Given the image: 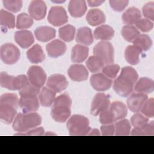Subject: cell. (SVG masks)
<instances>
[{
	"mask_svg": "<svg viewBox=\"0 0 154 154\" xmlns=\"http://www.w3.org/2000/svg\"><path fill=\"white\" fill-rule=\"evenodd\" d=\"M138 29L132 25H125L122 29V35L123 37L128 42H133L139 35Z\"/></svg>",
	"mask_w": 154,
	"mask_h": 154,
	"instance_id": "obj_34",
	"label": "cell"
},
{
	"mask_svg": "<svg viewBox=\"0 0 154 154\" xmlns=\"http://www.w3.org/2000/svg\"><path fill=\"white\" fill-rule=\"evenodd\" d=\"M147 99V96L144 93H134L131 95L128 100L127 103L129 109L133 112L140 111L144 103Z\"/></svg>",
	"mask_w": 154,
	"mask_h": 154,
	"instance_id": "obj_15",
	"label": "cell"
},
{
	"mask_svg": "<svg viewBox=\"0 0 154 154\" xmlns=\"http://www.w3.org/2000/svg\"><path fill=\"white\" fill-rule=\"evenodd\" d=\"M44 134V129L42 127L34 128L29 130L25 132H19L14 135H43Z\"/></svg>",
	"mask_w": 154,
	"mask_h": 154,
	"instance_id": "obj_49",
	"label": "cell"
},
{
	"mask_svg": "<svg viewBox=\"0 0 154 154\" xmlns=\"http://www.w3.org/2000/svg\"><path fill=\"white\" fill-rule=\"evenodd\" d=\"M56 92L52 90L43 87L39 93V100L42 106L48 107L52 105L55 99Z\"/></svg>",
	"mask_w": 154,
	"mask_h": 154,
	"instance_id": "obj_30",
	"label": "cell"
},
{
	"mask_svg": "<svg viewBox=\"0 0 154 154\" xmlns=\"http://www.w3.org/2000/svg\"><path fill=\"white\" fill-rule=\"evenodd\" d=\"M59 36L63 40L69 42L73 40L75 28L71 25H66L59 29Z\"/></svg>",
	"mask_w": 154,
	"mask_h": 154,
	"instance_id": "obj_35",
	"label": "cell"
},
{
	"mask_svg": "<svg viewBox=\"0 0 154 154\" xmlns=\"http://www.w3.org/2000/svg\"><path fill=\"white\" fill-rule=\"evenodd\" d=\"M143 14L149 20H154V2H150L146 4L143 7Z\"/></svg>",
	"mask_w": 154,
	"mask_h": 154,
	"instance_id": "obj_47",
	"label": "cell"
},
{
	"mask_svg": "<svg viewBox=\"0 0 154 154\" xmlns=\"http://www.w3.org/2000/svg\"><path fill=\"white\" fill-rule=\"evenodd\" d=\"M138 75L132 67L127 66L122 69L119 77L113 84L114 91L122 97H127L132 93L134 84L137 81Z\"/></svg>",
	"mask_w": 154,
	"mask_h": 154,
	"instance_id": "obj_1",
	"label": "cell"
},
{
	"mask_svg": "<svg viewBox=\"0 0 154 154\" xmlns=\"http://www.w3.org/2000/svg\"><path fill=\"white\" fill-rule=\"evenodd\" d=\"M28 11L31 17L36 20L43 19L46 14V5L44 1L37 0L31 2L28 7Z\"/></svg>",
	"mask_w": 154,
	"mask_h": 154,
	"instance_id": "obj_14",
	"label": "cell"
},
{
	"mask_svg": "<svg viewBox=\"0 0 154 154\" xmlns=\"http://www.w3.org/2000/svg\"><path fill=\"white\" fill-rule=\"evenodd\" d=\"M132 42L143 51H147L152 45V40L147 34H140Z\"/></svg>",
	"mask_w": 154,
	"mask_h": 154,
	"instance_id": "obj_37",
	"label": "cell"
},
{
	"mask_svg": "<svg viewBox=\"0 0 154 154\" xmlns=\"http://www.w3.org/2000/svg\"><path fill=\"white\" fill-rule=\"evenodd\" d=\"M76 41L82 45H90L93 42V37L90 28L86 26L79 28L76 36Z\"/></svg>",
	"mask_w": 154,
	"mask_h": 154,
	"instance_id": "obj_29",
	"label": "cell"
},
{
	"mask_svg": "<svg viewBox=\"0 0 154 154\" xmlns=\"http://www.w3.org/2000/svg\"><path fill=\"white\" fill-rule=\"evenodd\" d=\"M72 100L66 93L62 94L55 98L51 114L52 119L57 122L63 123L70 116Z\"/></svg>",
	"mask_w": 154,
	"mask_h": 154,
	"instance_id": "obj_3",
	"label": "cell"
},
{
	"mask_svg": "<svg viewBox=\"0 0 154 154\" xmlns=\"http://www.w3.org/2000/svg\"><path fill=\"white\" fill-rule=\"evenodd\" d=\"M86 20L91 26H96L105 23L106 17L103 11L99 9H91L87 13Z\"/></svg>",
	"mask_w": 154,
	"mask_h": 154,
	"instance_id": "obj_24",
	"label": "cell"
},
{
	"mask_svg": "<svg viewBox=\"0 0 154 154\" xmlns=\"http://www.w3.org/2000/svg\"><path fill=\"white\" fill-rule=\"evenodd\" d=\"M32 18L26 13H20L17 17L16 28L17 29L28 28L32 26Z\"/></svg>",
	"mask_w": 154,
	"mask_h": 154,
	"instance_id": "obj_39",
	"label": "cell"
},
{
	"mask_svg": "<svg viewBox=\"0 0 154 154\" xmlns=\"http://www.w3.org/2000/svg\"><path fill=\"white\" fill-rule=\"evenodd\" d=\"M28 78L30 83L34 86L41 88L46 79V74L43 69L37 66L29 67L27 72Z\"/></svg>",
	"mask_w": 154,
	"mask_h": 154,
	"instance_id": "obj_11",
	"label": "cell"
},
{
	"mask_svg": "<svg viewBox=\"0 0 154 154\" xmlns=\"http://www.w3.org/2000/svg\"><path fill=\"white\" fill-rule=\"evenodd\" d=\"M88 48L81 45H76L72 49L71 60L74 63L83 62L88 57Z\"/></svg>",
	"mask_w": 154,
	"mask_h": 154,
	"instance_id": "obj_25",
	"label": "cell"
},
{
	"mask_svg": "<svg viewBox=\"0 0 154 154\" xmlns=\"http://www.w3.org/2000/svg\"><path fill=\"white\" fill-rule=\"evenodd\" d=\"M119 70L120 66L115 64H108L102 68L103 73L110 78H115Z\"/></svg>",
	"mask_w": 154,
	"mask_h": 154,
	"instance_id": "obj_42",
	"label": "cell"
},
{
	"mask_svg": "<svg viewBox=\"0 0 154 154\" xmlns=\"http://www.w3.org/2000/svg\"><path fill=\"white\" fill-rule=\"evenodd\" d=\"M67 128L70 135H86L91 130L88 119L84 116L73 115L67 121Z\"/></svg>",
	"mask_w": 154,
	"mask_h": 154,
	"instance_id": "obj_5",
	"label": "cell"
},
{
	"mask_svg": "<svg viewBox=\"0 0 154 154\" xmlns=\"http://www.w3.org/2000/svg\"><path fill=\"white\" fill-rule=\"evenodd\" d=\"M4 7L10 11L17 13L22 7V1L20 0H3Z\"/></svg>",
	"mask_w": 154,
	"mask_h": 154,
	"instance_id": "obj_41",
	"label": "cell"
},
{
	"mask_svg": "<svg viewBox=\"0 0 154 154\" xmlns=\"http://www.w3.org/2000/svg\"><path fill=\"white\" fill-rule=\"evenodd\" d=\"M14 40L22 48H28L34 42V38L32 32L28 30H22L16 32Z\"/></svg>",
	"mask_w": 154,
	"mask_h": 154,
	"instance_id": "obj_18",
	"label": "cell"
},
{
	"mask_svg": "<svg viewBox=\"0 0 154 154\" xmlns=\"http://www.w3.org/2000/svg\"><path fill=\"white\" fill-rule=\"evenodd\" d=\"M46 85L55 92L60 93L67 87L68 82L64 75L54 74L48 78Z\"/></svg>",
	"mask_w": 154,
	"mask_h": 154,
	"instance_id": "obj_12",
	"label": "cell"
},
{
	"mask_svg": "<svg viewBox=\"0 0 154 154\" xmlns=\"http://www.w3.org/2000/svg\"><path fill=\"white\" fill-rule=\"evenodd\" d=\"M110 7L114 10L117 11H123L128 5L129 1H117V0H111L109 1Z\"/></svg>",
	"mask_w": 154,
	"mask_h": 154,
	"instance_id": "obj_48",
	"label": "cell"
},
{
	"mask_svg": "<svg viewBox=\"0 0 154 154\" xmlns=\"http://www.w3.org/2000/svg\"><path fill=\"white\" fill-rule=\"evenodd\" d=\"M19 104L23 113L34 112L39 108V103L37 96L20 97Z\"/></svg>",
	"mask_w": 154,
	"mask_h": 154,
	"instance_id": "obj_19",
	"label": "cell"
},
{
	"mask_svg": "<svg viewBox=\"0 0 154 154\" xmlns=\"http://www.w3.org/2000/svg\"><path fill=\"white\" fill-rule=\"evenodd\" d=\"M154 90V82L152 79L143 77L140 78L134 86V90L139 93H150Z\"/></svg>",
	"mask_w": 154,
	"mask_h": 154,
	"instance_id": "obj_23",
	"label": "cell"
},
{
	"mask_svg": "<svg viewBox=\"0 0 154 154\" xmlns=\"http://www.w3.org/2000/svg\"><path fill=\"white\" fill-rule=\"evenodd\" d=\"M110 112L112 114L115 121L125 118L128 113L126 106L122 102H113L109 107Z\"/></svg>",
	"mask_w": 154,
	"mask_h": 154,
	"instance_id": "obj_31",
	"label": "cell"
},
{
	"mask_svg": "<svg viewBox=\"0 0 154 154\" xmlns=\"http://www.w3.org/2000/svg\"><path fill=\"white\" fill-rule=\"evenodd\" d=\"M142 113L146 117L152 118L154 116V101L151 98L146 100L141 108Z\"/></svg>",
	"mask_w": 154,
	"mask_h": 154,
	"instance_id": "obj_43",
	"label": "cell"
},
{
	"mask_svg": "<svg viewBox=\"0 0 154 154\" xmlns=\"http://www.w3.org/2000/svg\"><path fill=\"white\" fill-rule=\"evenodd\" d=\"M132 135H153L154 125L153 122L146 123L140 127L134 128L132 132Z\"/></svg>",
	"mask_w": 154,
	"mask_h": 154,
	"instance_id": "obj_33",
	"label": "cell"
},
{
	"mask_svg": "<svg viewBox=\"0 0 154 154\" xmlns=\"http://www.w3.org/2000/svg\"><path fill=\"white\" fill-rule=\"evenodd\" d=\"M99 121L103 125H109L115 122V120L110 111L106 109L100 114Z\"/></svg>",
	"mask_w": 154,
	"mask_h": 154,
	"instance_id": "obj_46",
	"label": "cell"
},
{
	"mask_svg": "<svg viewBox=\"0 0 154 154\" xmlns=\"http://www.w3.org/2000/svg\"><path fill=\"white\" fill-rule=\"evenodd\" d=\"M110 101L108 95L102 93H99L93 98L91 106V114L96 116L103 111L108 109L109 106Z\"/></svg>",
	"mask_w": 154,
	"mask_h": 154,
	"instance_id": "obj_10",
	"label": "cell"
},
{
	"mask_svg": "<svg viewBox=\"0 0 154 154\" xmlns=\"http://www.w3.org/2000/svg\"><path fill=\"white\" fill-rule=\"evenodd\" d=\"M27 58L32 63H38L43 61L45 55L42 47L38 45H35L29 49L26 52Z\"/></svg>",
	"mask_w": 154,
	"mask_h": 154,
	"instance_id": "obj_26",
	"label": "cell"
},
{
	"mask_svg": "<svg viewBox=\"0 0 154 154\" xmlns=\"http://www.w3.org/2000/svg\"><path fill=\"white\" fill-rule=\"evenodd\" d=\"M100 130L102 135H113L115 132V126L112 124L103 125L100 127Z\"/></svg>",
	"mask_w": 154,
	"mask_h": 154,
	"instance_id": "obj_50",
	"label": "cell"
},
{
	"mask_svg": "<svg viewBox=\"0 0 154 154\" xmlns=\"http://www.w3.org/2000/svg\"><path fill=\"white\" fill-rule=\"evenodd\" d=\"M29 82L28 78L24 75L13 76L2 72L0 74L1 87L10 90H20Z\"/></svg>",
	"mask_w": 154,
	"mask_h": 154,
	"instance_id": "obj_6",
	"label": "cell"
},
{
	"mask_svg": "<svg viewBox=\"0 0 154 154\" xmlns=\"http://www.w3.org/2000/svg\"><path fill=\"white\" fill-rule=\"evenodd\" d=\"M104 63L97 57L93 55L88 58L86 61V66L91 72H98L103 68Z\"/></svg>",
	"mask_w": 154,
	"mask_h": 154,
	"instance_id": "obj_38",
	"label": "cell"
},
{
	"mask_svg": "<svg viewBox=\"0 0 154 154\" xmlns=\"http://www.w3.org/2000/svg\"><path fill=\"white\" fill-rule=\"evenodd\" d=\"M0 24L1 26L8 28H13L15 26L14 16L3 9L0 11Z\"/></svg>",
	"mask_w": 154,
	"mask_h": 154,
	"instance_id": "obj_32",
	"label": "cell"
},
{
	"mask_svg": "<svg viewBox=\"0 0 154 154\" xmlns=\"http://www.w3.org/2000/svg\"><path fill=\"white\" fill-rule=\"evenodd\" d=\"M56 31L51 26H40L35 29L34 34L36 38L42 42H48L55 37Z\"/></svg>",
	"mask_w": 154,
	"mask_h": 154,
	"instance_id": "obj_22",
	"label": "cell"
},
{
	"mask_svg": "<svg viewBox=\"0 0 154 154\" xmlns=\"http://www.w3.org/2000/svg\"><path fill=\"white\" fill-rule=\"evenodd\" d=\"M47 52L51 57L57 58L63 55L66 51V44L60 40H54L47 44Z\"/></svg>",
	"mask_w": 154,
	"mask_h": 154,
	"instance_id": "obj_17",
	"label": "cell"
},
{
	"mask_svg": "<svg viewBox=\"0 0 154 154\" xmlns=\"http://www.w3.org/2000/svg\"><path fill=\"white\" fill-rule=\"evenodd\" d=\"M149 119L140 113H136L131 119L132 125L134 127H140L148 123Z\"/></svg>",
	"mask_w": 154,
	"mask_h": 154,
	"instance_id": "obj_44",
	"label": "cell"
},
{
	"mask_svg": "<svg viewBox=\"0 0 154 154\" xmlns=\"http://www.w3.org/2000/svg\"><path fill=\"white\" fill-rule=\"evenodd\" d=\"M135 25L137 28L143 32H149L153 27V23L147 19H140L136 23Z\"/></svg>",
	"mask_w": 154,
	"mask_h": 154,
	"instance_id": "obj_45",
	"label": "cell"
},
{
	"mask_svg": "<svg viewBox=\"0 0 154 154\" xmlns=\"http://www.w3.org/2000/svg\"><path fill=\"white\" fill-rule=\"evenodd\" d=\"M114 35V29L108 25H102L96 28L94 31V38L97 40H109L112 38Z\"/></svg>",
	"mask_w": 154,
	"mask_h": 154,
	"instance_id": "obj_28",
	"label": "cell"
},
{
	"mask_svg": "<svg viewBox=\"0 0 154 154\" xmlns=\"http://www.w3.org/2000/svg\"><path fill=\"white\" fill-rule=\"evenodd\" d=\"M86 2L84 0H72L69 2L68 9L70 15L74 17L82 16L87 10Z\"/></svg>",
	"mask_w": 154,
	"mask_h": 154,
	"instance_id": "obj_20",
	"label": "cell"
},
{
	"mask_svg": "<svg viewBox=\"0 0 154 154\" xmlns=\"http://www.w3.org/2000/svg\"><path fill=\"white\" fill-rule=\"evenodd\" d=\"M40 92V88L32 85L30 82L19 91L20 97H35Z\"/></svg>",
	"mask_w": 154,
	"mask_h": 154,
	"instance_id": "obj_40",
	"label": "cell"
},
{
	"mask_svg": "<svg viewBox=\"0 0 154 154\" xmlns=\"http://www.w3.org/2000/svg\"><path fill=\"white\" fill-rule=\"evenodd\" d=\"M87 135H100V132L97 129H91Z\"/></svg>",
	"mask_w": 154,
	"mask_h": 154,
	"instance_id": "obj_52",
	"label": "cell"
},
{
	"mask_svg": "<svg viewBox=\"0 0 154 154\" xmlns=\"http://www.w3.org/2000/svg\"><path fill=\"white\" fill-rule=\"evenodd\" d=\"M141 17L140 10L132 7L127 9L122 15V20L124 23L131 25L135 23Z\"/></svg>",
	"mask_w": 154,
	"mask_h": 154,
	"instance_id": "obj_27",
	"label": "cell"
},
{
	"mask_svg": "<svg viewBox=\"0 0 154 154\" xmlns=\"http://www.w3.org/2000/svg\"><path fill=\"white\" fill-rule=\"evenodd\" d=\"M48 20L55 26H59L68 22V16L65 9L61 6H54L49 10Z\"/></svg>",
	"mask_w": 154,
	"mask_h": 154,
	"instance_id": "obj_9",
	"label": "cell"
},
{
	"mask_svg": "<svg viewBox=\"0 0 154 154\" xmlns=\"http://www.w3.org/2000/svg\"><path fill=\"white\" fill-rule=\"evenodd\" d=\"M131 129V124L127 119L121 120L115 125L116 135H129Z\"/></svg>",
	"mask_w": 154,
	"mask_h": 154,
	"instance_id": "obj_36",
	"label": "cell"
},
{
	"mask_svg": "<svg viewBox=\"0 0 154 154\" xmlns=\"http://www.w3.org/2000/svg\"><path fill=\"white\" fill-rule=\"evenodd\" d=\"M93 54L99 58L104 64H111L114 63V48L111 43L102 41L93 48Z\"/></svg>",
	"mask_w": 154,
	"mask_h": 154,
	"instance_id": "obj_7",
	"label": "cell"
},
{
	"mask_svg": "<svg viewBox=\"0 0 154 154\" xmlns=\"http://www.w3.org/2000/svg\"><path fill=\"white\" fill-rule=\"evenodd\" d=\"M112 80L102 73H96L90 78V84L93 88L97 91L108 90L112 85Z\"/></svg>",
	"mask_w": 154,
	"mask_h": 154,
	"instance_id": "obj_13",
	"label": "cell"
},
{
	"mask_svg": "<svg viewBox=\"0 0 154 154\" xmlns=\"http://www.w3.org/2000/svg\"><path fill=\"white\" fill-rule=\"evenodd\" d=\"M19 100L16 94L5 93L0 97V119L5 124H10L17 113Z\"/></svg>",
	"mask_w": 154,
	"mask_h": 154,
	"instance_id": "obj_2",
	"label": "cell"
},
{
	"mask_svg": "<svg viewBox=\"0 0 154 154\" xmlns=\"http://www.w3.org/2000/svg\"><path fill=\"white\" fill-rule=\"evenodd\" d=\"M0 57L5 64H13L19 60L20 51L13 44L5 43L1 47Z\"/></svg>",
	"mask_w": 154,
	"mask_h": 154,
	"instance_id": "obj_8",
	"label": "cell"
},
{
	"mask_svg": "<svg viewBox=\"0 0 154 154\" xmlns=\"http://www.w3.org/2000/svg\"><path fill=\"white\" fill-rule=\"evenodd\" d=\"M104 1H88L87 2L90 7H96L101 5Z\"/></svg>",
	"mask_w": 154,
	"mask_h": 154,
	"instance_id": "obj_51",
	"label": "cell"
},
{
	"mask_svg": "<svg viewBox=\"0 0 154 154\" xmlns=\"http://www.w3.org/2000/svg\"><path fill=\"white\" fill-rule=\"evenodd\" d=\"M70 78L75 81H82L87 79L88 72L82 64H73L68 69Z\"/></svg>",
	"mask_w": 154,
	"mask_h": 154,
	"instance_id": "obj_16",
	"label": "cell"
},
{
	"mask_svg": "<svg viewBox=\"0 0 154 154\" xmlns=\"http://www.w3.org/2000/svg\"><path fill=\"white\" fill-rule=\"evenodd\" d=\"M41 116L36 112L19 113L13 123V128L18 132H25L40 125Z\"/></svg>",
	"mask_w": 154,
	"mask_h": 154,
	"instance_id": "obj_4",
	"label": "cell"
},
{
	"mask_svg": "<svg viewBox=\"0 0 154 154\" xmlns=\"http://www.w3.org/2000/svg\"><path fill=\"white\" fill-rule=\"evenodd\" d=\"M143 50L138 46H128L125 52V57L128 63L132 65H136L140 61V56Z\"/></svg>",
	"mask_w": 154,
	"mask_h": 154,
	"instance_id": "obj_21",
	"label": "cell"
}]
</instances>
